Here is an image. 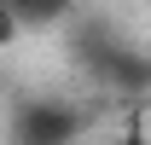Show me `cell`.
<instances>
[{
    "label": "cell",
    "instance_id": "3957f363",
    "mask_svg": "<svg viewBox=\"0 0 151 145\" xmlns=\"http://www.w3.org/2000/svg\"><path fill=\"white\" fill-rule=\"evenodd\" d=\"M23 35V23L12 18V6H6V0H0V52H6V47H12V41Z\"/></svg>",
    "mask_w": 151,
    "mask_h": 145
},
{
    "label": "cell",
    "instance_id": "7a4b0ae2",
    "mask_svg": "<svg viewBox=\"0 0 151 145\" xmlns=\"http://www.w3.org/2000/svg\"><path fill=\"white\" fill-rule=\"evenodd\" d=\"M6 6H12V18H18L23 29H52V23L70 18L76 0H6Z\"/></svg>",
    "mask_w": 151,
    "mask_h": 145
},
{
    "label": "cell",
    "instance_id": "6da1fadb",
    "mask_svg": "<svg viewBox=\"0 0 151 145\" xmlns=\"http://www.w3.org/2000/svg\"><path fill=\"white\" fill-rule=\"evenodd\" d=\"M76 110L70 105H29L18 116V145H70L76 139Z\"/></svg>",
    "mask_w": 151,
    "mask_h": 145
},
{
    "label": "cell",
    "instance_id": "277c9868",
    "mask_svg": "<svg viewBox=\"0 0 151 145\" xmlns=\"http://www.w3.org/2000/svg\"><path fill=\"white\" fill-rule=\"evenodd\" d=\"M111 145H151V134H145V122H128V128H122Z\"/></svg>",
    "mask_w": 151,
    "mask_h": 145
}]
</instances>
